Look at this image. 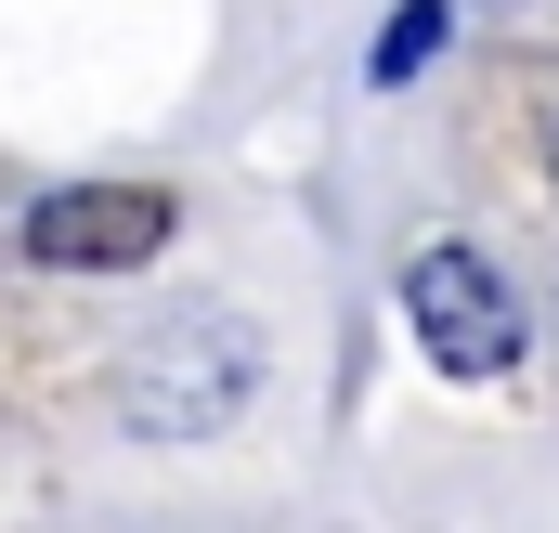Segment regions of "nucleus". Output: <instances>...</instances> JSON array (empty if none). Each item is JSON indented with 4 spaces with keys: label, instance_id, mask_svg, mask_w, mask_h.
I'll list each match as a JSON object with an SVG mask.
<instances>
[{
    "label": "nucleus",
    "instance_id": "20e7f679",
    "mask_svg": "<svg viewBox=\"0 0 559 533\" xmlns=\"http://www.w3.org/2000/svg\"><path fill=\"white\" fill-rule=\"evenodd\" d=\"M442 26H455L442 0H417V13H391V39H378V79H417L429 52H442Z\"/></svg>",
    "mask_w": 559,
    "mask_h": 533
},
{
    "label": "nucleus",
    "instance_id": "f257e3e1",
    "mask_svg": "<svg viewBox=\"0 0 559 533\" xmlns=\"http://www.w3.org/2000/svg\"><path fill=\"white\" fill-rule=\"evenodd\" d=\"M248 391H261V339L235 312H209V299H182L169 325H143V352L118 365V416L156 429V442H209Z\"/></svg>",
    "mask_w": 559,
    "mask_h": 533
},
{
    "label": "nucleus",
    "instance_id": "7ed1b4c3",
    "mask_svg": "<svg viewBox=\"0 0 559 533\" xmlns=\"http://www.w3.org/2000/svg\"><path fill=\"white\" fill-rule=\"evenodd\" d=\"M169 196L156 182H66V196H39L26 209V261L39 273H143L169 248Z\"/></svg>",
    "mask_w": 559,
    "mask_h": 533
},
{
    "label": "nucleus",
    "instance_id": "f03ea898",
    "mask_svg": "<svg viewBox=\"0 0 559 533\" xmlns=\"http://www.w3.org/2000/svg\"><path fill=\"white\" fill-rule=\"evenodd\" d=\"M404 325L442 378H508L521 365V299L481 248H417L404 261Z\"/></svg>",
    "mask_w": 559,
    "mask_h": 533
}]
</instances>
